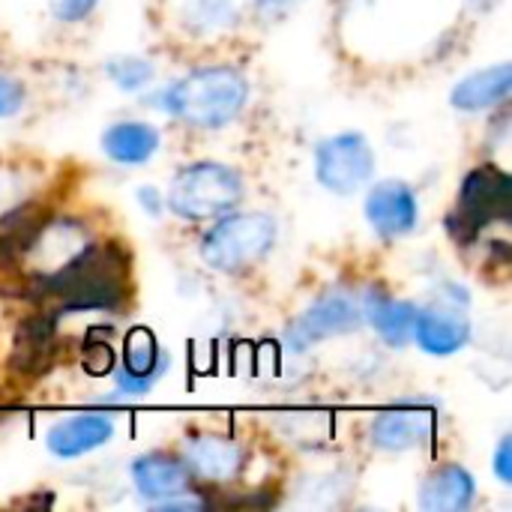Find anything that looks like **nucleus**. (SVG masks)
Returning <instances> with one entry per match:
<instances>
[{
  "label": "nucleus",
  "mask_w": 512,
  "mask_h": 512,
  "mask_svg": "<svg viewBox=\"0 0 512 512\" xmlns=\"http://www.w3.org/2000/svg\"><path fill=\"white\" fill-rule=\"evenodd\" d=\"M366 219L369 225L393 240V237H402V234H411L420 222V204H417V195L408 183L402 180H384V183H375L369 198H366Z\"/></svg>",
  "instance_id": "obj_8"
},
{
  "label": "nucleus",
  "mask_w": 512,
  "mask_h": 512,
  "mask_svg": "<svg viewBox=\"0 0 512 512\" xmlns=\"http://www.w3.org/2000/svg\"><path fill=\"white\" fill-rule=\"evenodd\" d=\"M495 477L504 483V486H512V438H501L498 450H495Z\"/></svg>",
  "instance_id": "obj_25"
},
{
  "label": "nucleus",
  "mask_w": 512,
  "mask_h": 512,
  "mask_svg": "<svg viewBox=\"0 0 512 512\" xmlns=\"http://www.w3.org/2000/svg\"><path fill=\"white\" fill-rule=\"evenodd\" d=\"M512 210V183L507 171L495 165H480L474 168L459 189V204L453 216L447 219L450 234L459 243L477 240L489 225L507 222Z\"/></svg>",
  "instance_id": "obj_5"
},
{
  "label": "nucleus",
  "mask_w": 512,
  "mask_h": 512,
  "mask_svg": "<svg viewBox=\"0 0 512 512\" xmlns=\"http://www.w3.org/2000/svg\"><path fill=\"white\" fill-rule=\"evenodd\" d=\"M132 483L141 498L162 504L180 498L192 486V471L171 453H144L132 462Z\"/></svg>",
  "instance_id": "obj_12"
},
{
  "label": "nucleus",
  "mask_w": 512,
  "mask_h": 512,
  "mask_svg": "<svg viewBox=\"0 0 512 512\" xmlns=\"http://www.w3.org/2000/svg\"><path fill=\"white\" fill-rule=\"evenodd\" d=\"M45 228L48 222L33 204L15 207L12 213H6L0 225V264H12L21 255H27L42 240Z\"/></svg>",
  "instance_id": "obj_20"
},
{
  "label": "nucleus",
  "mask_w": 512,
  "mask_h": 512,
  "mask_svg": "<svg viewBox=\"0 0 512 512\" xmlns=\"http://www.w3.org/2000/svg\"><path fill=\"white\" fill-rule=\"evenodd\" d=\"M276 243V219L267 213L225 216L204 234L201 258L219 273H240L258 264Z\"/></svg>",
  "instance_id": "obj_4"
},
{
  "label": "nucleus",
  "mask_w": 512,
  "mask_h": 512,
  "mask_svg": "<svg viewBox=\"0 0 512 512\" xmlns=\"http://www.w3.org/2000/svg\"><path fill=\"white\" fill-rule=\"evenodd\" d=\"M102 150L117 165H144L159 150V129L138 120H123L105 129Z\"/></svg>",
  "instance_id": "obj_18"
},
{
  "label": "nucleus",
  "mask_w": 512,
  "mask_h": 512,
  "mask_svg": "<svg viewBox=\"0 0 512 512\" xmlns=\"http://www.w3.org/2000/svg\"><path fill=\"white\" fill-rule=\"evenodd\" d=\"M84 369L90 375H108L114 372V351L108 342H93L87 339L84 342Z\"/></svg>",
  "instance_id": "obj_22"
},
{
  "label": "nucleus",
  "mask_w": 512,
  "mask_h": 512,
  "mask_svg": "<svg viewBox=\"0 0 512 512\" xmlns=\"http://www.w3.org/2000/svg\"><path fill=\"white\" fill-rule=\"evenodd\" d=\"M105 72L111 75V81L120 90H141L150 78H153V63L144 57H117L105 63Z\"/></svg>",
  "instance_id": "obj_21"
},
{
  "label": "nucleus",
  "mask_w": 512,
  "mask_h": 512,
  "mask_svg": "<svg viewBox=\"0 0 512 512\" xmlns=\"http://www.w3.org/2000/svg\"><path fill=\"white\" fill-rule=\"evenodd\" d=\"M246 453L225 435H198L186 444V468L213 483H228L243 471Z\"/></svg>",
  "instance_id": "obj_15"
},
{
  "label": "nucleus",
  "mask_w": 512,
  "mask_h": 512,
  "mask_svg": "<svg viewBox=\"0 0 512 512\" xmlns=\"http://www.w3.org/2000/svg\"><path fill=\"white\" fill-rule=\"evenodd\" d=\"M99 0H57L54 3V15L60 21H81L90 15V9L96 6Z\"/></svg>",
  "instance_id": "obj_24"
},
{
  "label": "nucleus",
  "mask_w": 512,
  "mask_h": 512,
  "mask_svg": "<svg viewBox=\"0 0 512 512\" xmlns=\"http://www.w3.org/2000/svg\"><path fill=\"white\" fill-rule=\"evenodd\" d=\"M138 198H141V207H144L147 213H159V210H162V204H159V192H156V189H141V192H138Z\"/></svg>",
  "instance_id": "obj_27"
},
{
  "label": "nucleus",
  "mask_w": 512,
  "mask_h": 512,
  "mask_svg": "<svg viewBox=\"0 0 512 512\" xmlns=\"http://www.w3.org/2000/svg\"><path fill=\"white\" fill-rule=\"evenodd\" d=\"M297 0H258V15L261 18H279L285 12H291Z\"/></svg>",
  "instance_id": "obj_26"
},
{
  "label": "nucleus",
  "mask_w": 512,
  "mask_h": 512,
  "mask_svg": "<svg viewBox=\"0 0 512 512\" xmlns=\"http://www.w3.org/2000/svg\"><path fill=\"white\" fill-rule=\"evenodd\" d=\"M249 99V81L234 66H204L162 93V108L186 126L222 129Z\"/></svg>",
  "instance_id": "obj_2"
},
{
  "label": "nucleus",
  "mask_w": 512,
  "mask_h": 512,
  "mask_svg": "<svg viewBox=\"0 0 512 512\" xmlns=\"http://www.w3.org/2000/svg\"><path fill=\"white\" fill-rule=\"evenodd\" d=\"M512 90V66L510 63H498L489 69H480L468 78H462L453 93L450 102L459 111H489L501 102H507Z\"/></svg>",
  "instance_id": "obj_17"
},
{
  "label": "nucleus",
  "mask_w": 512,
  "mask_h": 512,
  "mask_svg": "<svg viewBox=\"0 0 512 512\" xmlns=\"http://www.w3.org/2000/svg\"><path fill=\"white\" fill-rule=\"evenodd\" d=\"M414 339L426 354L450 357L462 351L471 339V321L462 309L453 306H426L417 309L414 318Z\"/></svg>",
  "instance_id": "obj_13"
},
{
  "label": "nucleus",
  "mask_w": 512,
  "mask_h": 512,
  "mask_svg": "<svg viewBox=\"0 0 512 512\" xmlns=\"http://www.w3.org/2000/svg\"><path fill=\"white\" fill-rule=\"evenodd\" d=\"M57 312H42L30 315L18 324L15 330V345H12V369L24 378L45 375L57 357Z\"/></svg>",
  "instance_id": "obj_11"
},
{
  "label": "nucleus",
  "mask_w": 512,
  "mask_h": 512,
  "mask_svg": "<svg viewBox=\"0 0 512 512\" xmlns=\"http://www.w3.org/2000/svg\"><path fill=\"white\" fill-rule=\"evenodd\" d=\"M243 198V177L222 162H192L180 168L168 189V207L189 222H204L234 210Z\"/></svg>",
  "instance_id": "obj_3"
},
{
  "label": "nucleus",
  "mask_w": 512,
  "mask_h": 512,
  "mask_svg": "<svg viewBox=\"0 0 512 512\" xmlns=\"http://www.w3.org/2000/svg\"><path fill=\"white\" fill-rule=\"evenodd\" d=\"M360 321H363V309L351 294H327L318 297L300 318H294V324L285 330V342L294 351H309L312 345L330 336L354 333Z\"/></svg>",
  "instance_id": "obj_7"
},
{
  "label": "nucleus",
  "mask_w": 512,
  "mask_h": 512,
  "mask_svg": "<svg viewBox=\"0 0 512 512\" xmlns=\"http://www.w3.org/2000/svg\"><path fill=\"white\" fill-rule=\"evenodd\" d=\"M432 435H435V411L423 405H399V408L381 411L369 429L372 444L387 453H405V450L423 447L429 444Z\"/></svg>",
  "instance_id": "obj_10"
},
{
  "label": "nucleus",
  "mask_w": 512,
  "mask_h": 512,
  "mask_svg": "<svg viewBox=\"0 0 512 512\" xmlns=\"http://www.w3.org/2000/svg\"><path fill=\"white\" fill-rule=\"evenodd\" d=\"M132 258L117 243L78 249L60 270L36 279V294L51 297L57 312H117L129 300Z\"/></svg>",
  "instance_id": "obj_1"
},
{
  "label": "nucleus",
  "mask_w": 512,
  "mask_h": 512,
  "mask_svg": "<svg viewBox=\"0 0 512 512\" xmlns=\"http://www.w3.org/2000/svg\"><path fill=\"white\" fill-rule=\"evenodd\" d=\"M114 432L117 426L108 414H75L51 426L45 444H48V453L57 459H78L105 447L114 438Z\"/></svg>",
  "instance_id": "obj_14"
},
{
  "label": "nucleus",
  "mask_w": 512,
  "mask_h": 512,
  "mask_svg": "<svg viewBox=\"0 0 512 512\" xmlns=\"http://www.w3.org/2000/svg\"><path fill=\"white\" fill-rule=\"evenodd\" d=\"M24 87L15 78H0V117H9L21 108Z\"/></svg>",
  "instance_id": "obj_23"
},
{
  "label": "nucleus",
  "mask_w": 512,
  "mask_h": 512,
  "mask_svg": "<svg viewBox=\"0 0 512 512\" xmlns=\"http://www.w3.org/2000/svg\"><path fill=\"white\" fill-rule=\"evenodd\" d=\"M366 315H369V324L378 330V336L393 348H402L414 336L417 306H411L405 300H393L384 291H369L366 294Z\"/></svg>",
  "instance_id": "obj_19"
},
{
  "label": "nucleus",
  "mask_w": 512,
  "mask_h": 512,
  "mask_svg": "<svg viewBox=\"0 0 512 512\" xmlns=\"http://www.w3.org/2000/svg\"><path fill=\"white\" fill-rule=\"evenodd\" d=\"M477 498V480L462 465H444L432 471L420 489V507L426 512H465Z\"/></svg>",
  "instance_id": "obj_16"
},
{
  "label": "nucleus",
  "mask_w": 512,
  "mask_h": 512,
  "mask_svg": "<svg viewBox=\"0 0 512 512\" xmlns=\"http://www.w3.org/2000/svg\"><path fill=\"white\" fill-rule=\"evenodd\" d=\"M165 372H168V354L159 348V342L150 330L135 327L126 336L123 369L114 372L117 390L126 396H147Z\"/></svg>",
  "instance_id": "obj_9"
},
{
  "label": "nucleus",
  "mask_w": 512,
  "mask_h": 512,
  "mask_svg": "<svg viewBox=\"0 0 512 512\" xmlns=\"http://www.w3.org/2000/svg\"><path fill=\"white\" fill-rule=\"evenodd\" d=\"M375 174V153L366 135L342 132L318 144L315 177L324 189L336 195H354Z\"/></svg>",
  "instance_id": "obj_6"
}]
</instances>
